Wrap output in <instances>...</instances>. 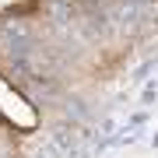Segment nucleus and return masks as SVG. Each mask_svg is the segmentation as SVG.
I'll return each mask as SVG.
<instances>
[{"label":"nucleus","mask_w":158,"mask_h":158,"mask_svg":"<svg viewBox=\"0 0 158 158\" xmlns=\"http://www.w3.org/2000/svg\"><path fill=\"white\" fill-rule=\"evenodd\" d=\"M155 95H158V88L148 85V88H144V102H155Z\"/></svg>","instance_id":"obj_1"}]
</instances>
